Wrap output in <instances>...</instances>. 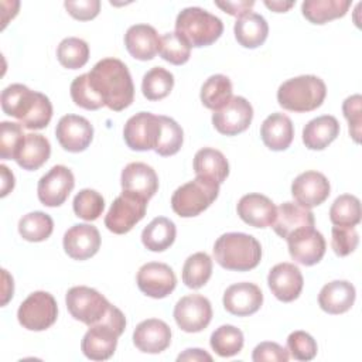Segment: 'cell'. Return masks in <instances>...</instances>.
I'll list each match as a JSON object with an SVG mask.
<instances>
[{"label":"cell","mask_w":362,"mask_h":362,"mask_svg":"<svg viewBox=\"0 0 362 362\" xmlns=\"http://www.w3.org/2000/svg\"><path fill=\"white\" fill-rule=\"evenodd\" d=\"M89 83L110 110L129 107L134 98V85L124 62L117 58H103L88 72Z\"/></svg>","instance_id":"obj_1"},{"label":"cell","mask_w":362,"mask_h":362,"mask_svg":"<svg viewBox=\"0 0 362 362\" xmlns=\"http://www.w3.org/2000/svg\"><path fill=\"white\" fill-rule=\"evenodd\" d=\"M1 109L7 116L18 119L20 124L30 130L47 127L52 117V105L48 96L21 83H13L3 89Z\"/></svg>","instance_id":"obj_2"},{"label":"cell","mask_w":362,"mask_h":362,"mask_svg":"<svg viewBox=\"0 0 362 362\" xmlns=\"http://www.w3.org/2000/svg\"><path fill=\"white\" fill-rule=\"evenodd\" d=\"M214 257L216 263L226 270L247 272L260 263L262 246L252 235L229 232L216 239Z\"/></svg>","instance_id":"obj_3"},{"label":"cell","mask_w":362,"mask_h":362,"mask_svg":"<svg viewBox=\"0 0 362 362\" xmlns=\"http://www.w3.org/2000/svg\"><path fill=\"white\" fill-rule=\"evenodd\" d=\"M126 328L124 314L115 305L110 304L103 318L90 325L85 332L81 349L88 359L106 361L109 359L117 346V338Z\"/></svg>","instance_id":"obj_4"},{"label":"cell","mask_w":362,"mask_h":362,"mask_svg":"<svg viewBox=\"0 0 362 362\" xmlns=\"http://www.w3.org/2000/svg\"><path fill=\"white\" fill-rule=\"evenodd\" d=\"M327 86L315 75H300L283 82L277 89L279 105L290 112L304 113L320 107L325 99Z\"/></svg>","instance_id":"obj_5"},{"label":"cell","mask_w":362,"mask_h":362,"mask_svg":"<svg viewBox=\"0 0 362 362\" xmlns=\"http://www.w3.org/2000/svg\"><path fill=\"white\" fill-rule=\"evenodd\" d=\"M222 31V20L201 7H187L178 13L175 20V33L195 48L211 45Z\"/></svg>","instance_id":"obj_6"},{"label":"cell","mask_w":362,"mask_h":362,"mask_svg":"<svg viewBox=\"0 0 362 362\" xmlns=\"http://www.w3.org/2000/svg\"><path fill=\"white\" fill-rule=\"evenodd\" d=\"M219 184L197 177L178 187L171 197V208L181 218H192L204 212L218 197Z\"/></svg>","instance_id":"obj_7"},{"label":"cell","mask_w":362,"mask_h":362,"mask_svg":"<svg viewBox=\"0 0 362 362\" xmlns=\"http://www.w3.org/2000/svg\"><path fill=\"white\" fill-rule=\"evenodd\" d=\"M65 303L69 314L88 327L99 322L110 307V303L98 290L86 286L69 288Z\"/></svg>","instance_id":"obj_8"},{"label":"cell","mask_w":362,"mask_h":362,"mask_svg":"<svg viewBox=\"0 0 362 362\" xmlns=\"http://www.w3.org/2000/svg\"><path fill=\"white\" fill-rule=\"evenodd\" d=\"M58 317V305L52 294L47 291L31 293L18 307L17 318L23 328L28 331H44L49 328Z\"/></svg>","instance_id":"obj_9"},{"label":"cell","mask_w":362,"mask_h":362,"mask_svg":"<svg viewBox=\"0 0 362 362\" xmlns=\"http://www.w3.org/2000/svg\"><path fill=\"white\" fill-rule=\"evenodd\" d=\"M147 202L148 201L139 195L123 191L112 202L105 216V226L116 235L127 233L137 222L144 218Z\"/></svg>","instance_id":"obj_10"},{"label":"cell","mask_w":362,"mask_h":362,"mask_svg":"<svg viewBox=\"0 0 362 362\" xmlns=\"http://www.w3.org/2000/svg\"><path fill=\"white\" fill-rule=\"evenodd\" d=\"M160 132V116L150 112H139L126 122L123 139L129 148L136 151H148L157 147Z\"/></svg>","instance_id":"obj_11"},{"label":"cell","mask_w":362,"mask_h":362,"mask_svg":"<svg viewBox=\"0 0 362 362\" xmlns=\"http://www.w3.org/2000/svg\"><path fill=\"white\" fill-rule=\"evenodd\" d=\"M174 320L185 332H199L212 320V307L206 297L188 294L181 297L174 307Z\"/></svg>","instance_id":"obj_12"},{"label":"cell","mask_w":362,"mask_h":362,"mask_svg":"<svg viewBox=\"0 0 362 362\" xmlns=\"http://www.w3.org/2000/svg\"><path fill=\"white\" fill-rule=\"evenodd\" d=\"M253 119V107L243 96H232L230 100L212 115L214 127L225 136H236L245 132Z\"/></svg>","instance_id":"obj_13"},{"label":"cell","mask_w":362,"mask_h":362,"mask_svg":"<svg viewBox=\"0 0 362 362\" xmlns=\"http://www.w3.org/2000/svg\"><path fill=\"white\" fill-rule=\"evenodd\" d=\"M75 187L72 171L65 165H54L37 185L38 199L45 206L62 205Z\"/></svg>","instance_id":"obj_14"},{"label":"cell","mask_w":362,"mask_h":362,"mask_svg":"<svg viewBox=\"0 0 362 362\" xmlns=\"http://www.w3.org/2000/svg\"><path fill=\"white\" fill-rule=\"evenodd\" d=\"M286 240L288 245L290 256L300 264H317L325 255V239L322 233L314 228L298 229L293 232Z\"/></svg>","instance_id":"obj_15"},{"label":"cell","mask_w":362,"mask_h":362,"mask_svg":"<svg viewBox=\"0 0 362 362\" xmlns=\"http://www.w3.org/2000/svg\"><path fill=\"white\" fill-rule=\"evenodd\" d=\"M137 286L143 294L151 298H164L174 291L177 277L168 264L148 262L137 272Z\"/></svg>","instance_id":"obj_16"},{"label":"cell","mask_w":362,"mask_h":362,"mask_svg":"<svg viewBox=\"0 0 362 362\" xmlns=\"http://www.w3.org/2000/svg\"><path fill=\"white\" fill-rule=\"evenodd\" d=\"M55 136L61 147L71 153L88 148L93 139V127L88 119L78 115H65L55 127Z\"/></svg>","instance_id":"obj_17"},{"label":"cell","mask_w":362,"mask_h":362,"mask_svg":"<svg viewBox=\"0 0 362 362\" xmlns=\"http://www.w3.org/2000/svg\"><path fill=\"white\" fill-rule=\"evenodd\" d=\"M329 181L318 171H305L297 175L291 184V195L297 204L305 208L321 205L329 197Z\"/></svg>","instance_id":"obj_18"},{"label":"cell","mask_w":362,"mask_h":362,"mask_svg":"<svg viewBox=\"0 0 362 362\" xmlns=\"http://www.w3.org/2000/svg\"><path fill=\"white\" fill-rule=\"evenodd\" d=\"M64 250L74 260H86L95 256L100 247V233L96 226L76 223L64 235Z\"/></svg>","instance_id":"obj_19"},{"label":"cell","mask_w":362,"mask_h":362,"mask_svg":"<svg viewBox=\"0 0 362 362\" xmlns=\"http://www.w3.org/2000/svg\"><path fill=\"white\" fill-rule=\"evenodd\" d=\"M267 284L277 300L290 303L300 296L304 286V279L296 264L283 262L270 269Z\"/></svg>","instance_id":"obj_20"},{"label":"cell","mask_w":362,"mask_h":362,"mask_svg":"<svg viewBox=\"0 0 362 362\" xmlns=\"http://www.w3.org/2000/svg\"><path fill=\"white\" fill-rule=\"evenodd\" d=\"M263 304L262 290L249 281L235 283L223 293L225 310L238 317H247L255 314Z\"/></svg>","instance_id":"obj_21"},{"label":"cell","mask_w":362,"mask_h":362,"mask_svg":"<svg viewBox=\"0 0 362 362\" xmlns=\"http://www.w3.org/2000/svg\"><path fill=\"white\" fill-rule=\"evenodd\" d=\"M133 344L144 354H160L171 344V328L158 318L144 320L134 328Z\"/></svg>","instance_id":"obj_22"},{"label":"cell","mask_w":362,"mask_h":362,"mask_svg":"<svg viewBox=\"0 0 362 362\" xmlns=\"http://www.w3.org/2000/svg\"><path fill=\"white\" fill-rule=\"evenodd\" d=\"M236 211L239 218L245 223L253 228H267V226H272L276 218L277 208L269 197L263 194L252 192V194L243 195L239 199Z\"/></svg>","instance_id":"obj_23"},{"label":"cell","mask_w":362,"mask_h":362,"mask_svg":"<svg viewBox=\"0 0 362 362\" xmlns=\"http://www.w3.org/2000/svg\"><path fill=\"white\" fill-rule=\"evenodd\" d=\"M122 189L132 192L148 201L158 189V177L156 171L144 163H130L122 170Z\"/></svg>","instance_id":"obj_24"},{"label":"cell","mask_w":362,"mask_h":362,"mask_svg":"<svg viewBox=\"0 0 362 362\" xmlns=\"http://www.w3.org/2000/svg\"><path fill=\"white\" fill-rule=\"evenodd\" d=\"M273 230L283 239H287L293 232L303 228H314V214L297 202H283L272 223Z\"/></svg>","instance_id":"obj_25"},{"label":"cell","mask_w":362,"mask_h":362,"mask_svg":"<svg viewBox=\"0 0 362 362\" xmlns=\"http://www.w3.org/2000/svg\"><path fill=\"white\" fill-rule=\"evenodd\" d=\"M160 38L156 28L148 24H134L124 34L127 52L140 61H150L160 49Z\"/></svg>","instance_id":"obj_26"},{"label":"cell","mask_w":362,"mask_h":362,"mask_svg":"<svg viewBox=\"0 0 362 362\" xmlns=\"http://www.w3.org/2000/svg\"><path fill=\"white\" fill-rule=\"evenodd\" d=\"M260 137L264 146L273 151L286 150L294 137V127L284 113H272L260 126Z\"/></svg>","instance_id":"obj_27"},{"label":"cell","mask_w":362,"mask_h":362,"mask_svg":"<svg viewBox=\"0 0 362 362\" xmlns=\"http://www.w3.org/2000/svg\"><path fill=\"white\" fill-rule=\"evenodd\" d=\"M356 297L355 287L346 280H334L327 283L320 294L318 304L328 314H342L351 310Z\"/></svg>","instance_id":"obj_28"},{"label":"cell","mask_w":362,"mask_h":362,"mask_svg":"<svg viewBox=\"0 0 362 362\" xmlns=\"http://www.w3.org/2000/svg\"><path fill=\"white\" fill-rule=\"evenodd\" d=\"M339 134V123L331 115L310 120L303 129V143L310 150H324Z\"/></svg>","instance_id":"obj_29"},{"label":"cell","mask_w":362,"mask_h":362,"mask_svg":"<svg viewBox=\"0 0 362 362\" xmlns=\"http://www.w3.org/2000/svg\"><path fill=\"white\" fill-rule=\"evenodd\" d=\"M194 171L197 177L222 184L229 174V164L219 150L204 147L194 156Z\"/></svg>","instance_id":"obj_30"},{"label":"cell","mask_w":362,"mask_h":362,"mask_svg":"<svg viewBox=\"0 0 362 362\" xmlns=\"http://www.w3.org/2000/svg\"><path fill=\"white\" fill-rule=\"evenodd\" d=\"M236 41L245 48L260 47L269 34V25L263 16L257 13H247L239 17L233 25Z\"/></svg>","instance_id":"obj_31"},{"label":"cell","mask_w":362,"mask_h":362,"mask_svg":"<svg viewBox=\"0 0 362 362\" xmlns=\"http://www.w3.org/2000/svg\"><path fill=\"white\" fill-rule=\"evenodd\" d=\"M49 154L51 144L48 139L38 133H28L16 156V163L24 170L34 171L47 163Z\"/></svg>","instance_id":"obj_32"},{"label":"cell","mask_w":362,"mask_h":362,"mask_svg":"<svg viewBox=\"0 0 362 362\" xmlns=\"http://www.w3.org/2000/svg\"><path fill=\"white\" fill-rule=\"evenodd\" d=\"M175 235L174 222L165 216H157L143 229L141 242L151 252H163L174 243Z\"/></svg>","instance_id":"obj_33"},{"label":"cell","mask_w":362,"mask_h":362,"mask_svg":"<svg viewBox=\"0 0 362 362\" xmlns=\"http://www.w3.org/2000/svg\"><path fill=\"white\" fill-rule=\"evenodd\" d=\"M349 7V0H305L301 4V11L310 23L325 24L344 17Z\"/></svg>","instance_id":"obj_34"},{"label":"cell","mask_w":362,"mask_h":362,"mask_svg":"<svg viewBox=\"0 0 362 362\" xmlns=\"http://www.w3.org/2000/svg\"><path fill=\"white\" fill-rule=\"evenodd\" d=\"M199 98H201V102L205 107H208L214 112L221 109L232 98V82H230V79L226 75H222V74H216V75L209 76L201 88Z\"/></svg>","instance_id":"obj_35"},{"label":"cell","mask_w":362,"mask_h":362,"mask_svg":"<svg viewBox=\"0 0 362 362\" xmlns=\"http://www.w3.org/2000/svg\"><path fill=\"white\" fill-rule=\"evenodd\" d=\"M212 274V259L205 252H197L187 257L182 266V281L189 288H201Z\"/></svg>","instance_id":"obj_36"},{"label":"cell","mask_w":362,"mask_h":362,"mask_svg":"<svg viewBox=\"0 0 362 362\" xmlns=\"http://www.w3.org/2000/svg\"><path fill=\"white\" fill-rule=\"evenodd\" d=\"M52 230V218L42 211L30 212L18 222V233L28 242H42L51 236Z\"/></svg>","instance_id":"obj_37"},{"label":"cell","mask_w":362,"mask_h":362,"mask_svg":"<svg viewBox=\"0 0 362 362\" xmlns=\"http://www.w3.org/2000/svg\"><path fill=\"white\" fill-rule=\"evenodd\" d=\"M174 86V76L170 71L154 66L147 71L141 81V92L148 100H160L170 95Z\"/></svg>","instance_id":"obj_38"},{"label":"cell","mask_w":362,"mask_h":362,"mask_svg":"<svg viewBox=\"0 0 362 362\" xmlns=\"http://www.w3.org/2000/svg\"><path fill=\"white\" fill-rule=\"evenodd\" d=\"M211 348L222 358H229L239 354L243 348V332L235 325H221L209 339Z\"/></svg>","instance_id":"obj_39"},{"label":"cell","mask_w":362,"mask_h":362,"mask_svg":"<svg viewBox=\"0 0 362 362\" xmlns=\"http://www.w3.org/2000/svg\"><path fill=\"white\" fill-rule=\"evenodd\" d=\"M329 219L335 226H356L361 222V202L355 195H339L329 208Z\"/></svg>","instance_id":"obj_40"},{"label":"cell","mask_w":362,"mask_h":362,"mask_svg":"<svg viewBox=\"0 0 362 362\" xmlns=\"http://www.w3.org/2000/svg\"><path fill=\"white\" fill-rule=\"evenodd\" d=\"M57 58L64 68L78 69L82 68L89 59L88 44L76 37L64 38L57 48Z\"/></svg>","instance_id":"obj_41"},{"label":"cell","mask_w":362,"mask_h":362,"mask_svg":"<svg viewBox=\"0 0 362 362\" xmlns=\"http://www.w3.org/2000/svg\"><path fill=\"white\" fill-rule=\"evenodd\" d=\"M160 122H161V132H160L158 143L154 151L163 157L174 156L175 153L180 151L182 146L184 132L181 126L168 116H160Z\"/></svg>","instance_id":"obj_42"},{"label":"cell","mask_w":362,"mask_h":362,"mask_svg":"<svg viewBox=\"0 0 362 362\" xmlns=\"http://www.w3.org/2000/svg\"><path fill=\"white\" fill-rule=\"evenodd\" d=\"M72 208L78 218L85 221H95L102 215L105 209V199L98 191L85 188L75 195Z\"/></svg>","instance_id":"obj_43"},{"label":"cell","mask_w":362,"mask_h":362,"mask_svg":"<svg viewBox=\"0 0 362 362\" xmlns=\"http://www.w3.org/2000/svg\"><path fill=\"white\" fill-rule=\"evenodd\" d=\"M158 54L173 65H182L189 59L191 47L177 33H165L160 38Z\"/></svg>","instance_id":"obj_44"},{"label":"cell","mask_w":362,"mask_h":362,"mask_svg":"<svg viewBox=\"0 0 362 362\" xmlns=\"http://www.w3.org/2000/svg\"><path fill=\"white\" fill-rule=\"evenodd\" d=\"M25 140L23 126L14 122H1L0 124V157L3 160H16V156Z\"/></svg>","instance_id":"obj_45"},{"label":"cell","mask_w":362,"mask_h":362,"mask_svg":"<svg viewBox=\"0 0 362 362\" xmlns=\"http://www.w3.org/2000/svg\"><path fill=\"white\" fill-rule=\"evenodd\" d=\"M71 98L74 103L86 110H98L105 106L103 100L96 95L89 83L88 74H82L76 76L71 83Z\"/></svg>","instance_id":"obj_46"},{"label":"cell","mask_w":362,"mask_h":362,"mask_svg":"<svg viewBox=\"0 0 362 362\" xmlns=\"http://www.w3.org/2000/svg\"><path fill=\"white\" fill-rule=\"evenodd\" d=\"M287 351L297 361H311L315 358L318 346L308 332L293 331L287 337Z\"/></svg>","instance_id":"obj_47"},{"label":"cell","mask_w":362,"mask_h":362,"mask_svg":"<svg viewBox=\"0 0 362 362\" xmlns=\"http://www.w3.org/2000/svg\"><path fill=\"white\" fill-rule=\"evenodd\" d=\"M331 233H332L331 246H332L335 255L339 257L351 255L359 243V235L355 228L334 226Z\"/></svg>","instance_id":"obj_48"},{"label":"cell","mask_w":362,"mask_h":362,"mask_svg":"<svg viewBox=\"0 0 362 362\" xmlns=\"http://www.w3.org/2000/svg\"><path fill=\"white\" fill-rule=\"evenodd\" d=\"M342 112L349 124V134L355 143L361 141L362 124V98L361 95L348 96L342 103Z\"/></svg>","instance_id":"obj_49"},{"label":"cell","mask_w":362,"mask_h":362,"mask_svg":"<svg viewBox=\"0 0 362 362\" xmlns=\"http://www.w3.org/2000/svg\"><path fill=\"white\" fill-rule=\"evenodd\" d=\"M290 358V354L286 348L276 342H260L259 345L255 346L252 359L255 362H264V361H272V362H287Z\"/></svg>","instance_id":"obj_50"},{"label":"cell","mask_w":362,"mask_h":362,"mask_svg":"<svg viewBox=\"0 0 362 362\" xmlns=\"http://www.w3.org/2000/svg\"><path fill=\"white\" fill-rule=\"evenodd\" d=\"M64 6L66 11L79 21H88L95 18L100 10L99 0H66Z\"/></svg>","instance_id":"obj_51"},{"label":"cell","mask_w":362,"mask_h":362,"mask_svg":"<svg viewBox=\"0 0 362 362\" xmlns=\"http://www.w3.org/2000/svg\"><path fill=\"white\" fill-rule=\"evenodd\" d=\"M215 6L222 8L225 13L235 16V17H242L247 13H250V8L255 6V1H247V0H242V1H215Z\"/></svg>","instance_id":"obj_52"},{"label":"cell","mask_w":362,"mask_h":362,"mask_svg":"<svg viewBox=\"0 0 362 362\" xmlns=\"http://www.w3.org/2000/svg\"><path fill=\"white\" fill-rule=\"evenodd\" d=\"M177 361H192V362H199V361H208L211 362L212 361V356L205 352L204 349H199V348H189V349H185L182 354L178 355Z\"/></svg>","instance_id":"obj_53"},{"label":"cell","mask_w":362,"mask_h":362,"mask_svg":"<svg viewBox=\"0 0 362 362\" xmlns=\"http://www.w3.org/2000/svg\"><path fill=\"white\" fill-rule=\"evenodd\" d=\"M0 171H1V197H6L14 188V175L4 164L0 165Z\"/></svg>","instance_id":"obj_54"},{"label":"cell","mask_w":362,"mask_h":362,"mask_svg":"<svg viewBox=\"0 0 362 362\" xmlns=\"http://www.w3.org/2000/svg\"><path fill=\"white\" fill-rule=\"evenodd\" d=\"M296 1H281V0H264V6L276 13H286L294 6Z\"/></svg>","instance_id":"obj_55"},{"label":"cell","mask_w":362,"mask_h":362,"mask_svg":"<svg viewBox=\"0 0 362 362\" xmlns=\"http://www.w3.org/2000/svg\"><path fill=\"white\" fill-rule=\"evenodd\" d=\"M3 272V279H4V287H3V301L1 304L6 305L7 301L10 300V297H13V290H14V284H13V277L8 276L7 270H1Z\"/></svg>","instance_id":"obj_56"}]
</instances>
